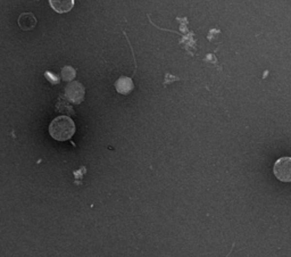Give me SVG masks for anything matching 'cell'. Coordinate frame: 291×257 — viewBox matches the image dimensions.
Returning <instances> with one entry per match:
<instances>
[{"label":"cell","instance_id":"1","mask_svg":"<svg viewBox=\"0 0 291 257\" xmlns=\"http://www.w3.org/2000/svg\"><path fill=\"white\" fill-rule=\"evenodd\" d=\"M75 123L68 116H58L49 125V135L57 141H67L74 136Z\"/></svg>","mask_w":291,"mask_h":257},{"label":"cell","instance_id":"2","mask_svg":"<svg viewBox=\"0 0 291 257\" xmlns=\"http://www.w3.org/2000/svg\"><path fill=\"white\" fill-rule=\"evenodd\" d=\"M273 174L281 182L290 183L291 182V157L286 156L281 157L274 163Z\"/></svg>","mask_w":291,"mask_h":257},{"label":"cell","instance_id":"3","mask_svg":"<svg viewBox=\"0 0 291 257\" xmlns=\"http://www.w3.org/2000/svg\"><path fill=\"white\" fill-rule=\"evenodd\" d=\"M84 86L79 82H73L66 88V96L74 104H80L84 99Z\"/></svg>","mask_w":291,"mask_h":257},{"label":"cell","instance_id":"4","mask_svg":"<svg viewBox=\"0 0 291 257\" xmlns=\"http://www.w3.org/2000/svg\"><path fill=\"white\" fill-rule=\"evenodd\" d=\"M49 5L58 14H65L72 11L75 0H49Z\"/></svg>","mask_w":291,"mask_h":257},{"label":"cell","instance_id":"5","mask_svg":"<svg viewBox=\"0 0 291 257\" xmlns=\"http://www.w3.org/2000/svg\"><path fill=\"white\" fill-rule=\"evenodd\" d=\"M17 23L22 31H31L35 28L36 18L33 13H23L19 15Z\"/></svg>","mask_w":291,"mask_h":257},{"label":"cell","instance_id":"6","mask_svg":"<svg viewBox=\"0 0 291 257\" xmlns=\"http://www.w3.org/2000/svg\"><path fill=\"white\" fill-rule=\"evenodd\" d=\"M114 86L120 95H129L134 89L133 81L129 76H121V78H118Z\"/></svg>","mask_w":291,"mask_h":257},{"label":"cell","instance_id":"7","mask_svg":"<svg viewBox=\"0 0 291 257\" xmlns=\"http://www.w3.org/2000/svg\"><path fill=\"white\" fill-rule=\"evenodd\" d=\"M75 75H77V72H75V69L71 68V66H64L62 69V78L63 80H65V81H71L75 78Z\"/></svg>","mask_w":291,"mask_h":257},{"label":"cell","instance_id":"8","mask_svg":"<svg viewBox=\"0 0 291 257\" xmlns=\"http://www.w3.org/2000/svg\"><path fill=\"white\" fill-rule=\"evenodd\" d=\"M45 78L47 79L48 81L51 83V85H58L59 83V76L54 74L52 72H49V71L45 72Z\"/></svg>","mask_w":291,"mask_h":257},{"label":"cell","instance_id":"9","mask_svg":"<svg viewBox=\"0 0 291 257\" xmlns=\"http://www.w3.org/2000/svg\"><path fill=\"white\" fill-rule=\"evenodd\" d=\"M85 173H87V168H85V166H81V168L77 170V171L73 172V174H74L75 179L77 180H82L83 179V175L85 174Z\"/></svg>","mask_w":291,"mask_h":257},{"label":"cell","instance_id":"10","mask_svg":"<svg viewBox=\"0 0 291 257\" xmlns=\"http://www.w3.org/2000/svg\"><path fill=\"white\" fill-rule=\"evenodd\" d=\"M180 78H178V76H173L171 75L170 73H166V75H165V81H164V86H166L167 85H170V83L174 82V81H180Z\"/></svg>","mask_w":291,"mask_h":257}]
</instances>
